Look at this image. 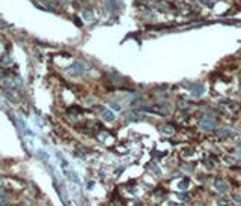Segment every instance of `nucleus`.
<instances>
[{"mask_svg":"<svg viewBox=\"0 0 241 206\" xmlns=\"http://www.w3.org/2000/svg\"><path fill=\"white\" fill-rule=\"evenodd\" d=\"M200 127H202L204 129H206V131H210V129H214L217 127V122H216L214 117L206 116V117H204L202 121H200Z\"/></svg>","mask_w":241,"mask_h":206,"instance_id":"obj_1","label":"nucleus"},{"mask_svg":"<svg viewBox=\"0 0 241 206\" xmlns=\"http://www.w3.org/2000/svg\"><path fill=\"white\" fill-rule=\"evenodd\" d=\"M232 200H235L237 203H241V196L240 194H232Z\"/></svg>","mask_w":241,"mask_h":206,"instance_id":"obj_13","label":"nucleus"},{"mask_svg":"<svg viewBox=\"0 0 241 206\" xmlns=\"http://www.w3.org/2000/svg\"><path fill=\"white\" fill-rule=\"evenodd\" d=\"M2 63H5V65H8V63H9V57H8V56H5V57L2 59Z\"/></svg>","mask_w":241,"mask_h":206,"instance_id":"obj_14","label":"nucleus"},{"mask_svg":"<svg viewBox=\"0 0 241 206\" xmlns=\"http://www.w3.org/2000/svg\"><path fill=\"white\" fill-rule=\"evenodd\" d=\"M189 185H190V181H189V179H181V181L178 182V188L179 190H187V188H189Z\"/></svg>","mask_w":241,"mask_h":206,"instance_id":"obj_6","label":"nucleus"},{"mask_svg":"<svg viewBox=\"0 0 241 206\" xmlns=\"http://www.w3.org/2000/svg\"><path fill=\"white\" fill-rule=\"evenodd\" d=\"M169 206H176L175 203H169Z\"/></svg>","mask_w":241,"mask_h":206,"instance_id":"obj_16","label":"nucleus"},{"mask_svg":"<svg viewBox=\"0 0 241 206\" xmlns=\"http://www.w3.org/2000/svg\"><path fill=\"white\" fill-rule=\"evenodd\" d=\"M217 134H219V136H222V137H227V136L234 134V132H232L229 128H220V129H217Z\"/></svg>","mask_w":241,"mask_h":206,"instance_id":"obj_7","label":"nucleus"},{"mask_svg":"<svg viewBox=\"0 0 241 206\" xmlns=\"http://www.w3.org/2000/svg\"><path fill=\"white\" fill-rule=\"evenodd\" d=\"M179 199H181V200H184V202H189V200H190V197H189V194H187V192L179 194Z\"/></svg>","mask_w":241,"mask_h":206,"instance_id":"obj_11","label":"nucleus"},{"mask_svg":"<svg viewBox=\"0 0 241 206\" xmlns=\"http://www.w3.org/2000/svg\"><path fill=\"white\" fill-rule=\"evenodd\" d=\"M98 110H99V113H101V116H103V119L106 122H113L115 121V115L112 113V110H107L104 107H99Z\"/></svg>","mask_w":241,"mask_h":206,"instance_id":"obj_3","label":"nucleus"},{"mask_svg":"<svg viewBox=\"0 0 241 206\" xmlns=\"http://www.w3.org/2000/svg\"><path fill=\"white\" fill-rule=\"evenodd\" d=\"M160 129H161V132H163V134H166V136H170V134H173V131H175V129H173V128L170 127V125H166V127H161Z\"/></svg>","mask_w":241,"mask_h":206,"instance_id":"obj_8","label":"nucleus"},{"mask_svg":"<svg viewBox=\"0 0 241 206\" xmlns=\"http://www.w3.org/2000/svg\"><path fill=\"white\" fill-rule=\"evenodd\" d=\"M217 206H231L229 199H226V197H220L219 200H217Z\"/></svg>","mask_w":241,"mask_h":206,"instance_id":"obj_9","label":"nucleus"},{"mask_svg":"<svg viewBox=\"0 0 241 206\" xmlns=\"http://www.w3.org/2000/svg\"><path fill=\"white\" fill-rule=\"evenodd\" d=\"M83 17H84V20H91V18H92V12H91V11H84Z\"/></svg>","mask_w":241,"mask_h":206,"instance_id":"obj_12","label":"nucleus"},{"mask_svg":"<svg viewBox=\"0 0 241 206\" xmlns=\"http://www.w3.org/2000/svg\"><path fill=\"white\" fill-rule=\"evenodd\" d=\"M204 92H205V86H202V84H197V86L195 84L191 87V95L193 96H200Z\"/></svg>","mask_w":241,"mask_h":206,"instance_id":"obj_5","label":"nucleus"},{"mask_svg":"<svg viewBox=\"0 0 241 206\" xmlns=\"http://www.w3.org/2000/svg\"><path fill=\"white\" fill-rule=\"evenodd\" d=\"M109 105H110V108L116 110V111H119V110H120V105H119L118 102H115V101H110V102H109Z\"/></svg>","mask_w":241,"mask_h":206,"instance_id":"obj_10","label":"nucleus"},{"mask_svg":"<svg viewBox=\"0 0 241 206\" xmlns=\"http://www.w3.org/2000/svg\"><path fill=\"white\" fill-rule=\"evenodd\" d=\"M84 69H86V65H84V63H82V62H76V63L68 69V72H69L71 75H78L80 72H83Z\"/></svg>","mask_w":241,"mask_h":206,"instance_id":"obj_2","label":"nucleus"},{"mask_svg":"<svg viewBox=\"0 0 241 206\" xmlns=\"http://www.w3.org/2000/svg\"><path fill=\"white\" fill-rule=\"evenodd\" d=\"M237 144H238V146H241V138H238V140H237Z\"/></svg>","mask_w":241,"mask_h":206,"instance_id":"obj_15","label":"nucleus"},{"mask_svg":"<svg viewBox=\"0 0 241 206\" xmlns=\"http://www.w3.org/2000/svg\"><path fill=\"white\" fill-rule=\"evenodd\" d=\"M214 187H216V190L220 191V192L227 191V184H226L225 181H222V179H216V182H214Z\"/></svg>","mask_w":241,"mask_h":206,"instance_id":"obj_4","label":"nucleus"}]
</instances>
